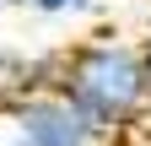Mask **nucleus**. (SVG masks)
I'll list each match as a JSON object with an SVG mask.
<instances>
[{"mask_svg":"<svg viewBox=\"0 0 151 146\" xmlns=\"http://www.w3.org/2000/svg\"><path fill=\"white\" fill-rule=\"evenodd\" d=\"M54 92H60L70 108L97 124L103 135H129L146 119V60L140 43L129 38H81L60 49V70H54Z\"/></svg>","mask_w":151,"mask_h":146,"instance_id":"obj_1","label":"nucleus"},{"mask_svg":"<svg viewBox=\"0 0 151 146\" xmlns=\"http://www.w3.org/2000/svg\"><path fill=\"white\" fill-rule=\"evenodd\" d=\"M0 146H113V135H103L60 92H38L0 114Z\"/></svg>","mask_w":151,"mask_h":146,"instance_id":"obj_2","label":"nucleus"},{"mask_svg":"<svg viewBox=\"0 0 151 146\" xmlns=\"http://www.w3.org/2000/svg\"><path fill=\"white\" fill-rule=\"evenodd\" d=\"M54 70H60V54L0 49V114L27 103V98H38V92H54Z\"/></svg>","mask_w":151,"mask_h":146,"instance_id":"obj_3","label":"nucleus"},{"mask_svg":"<svg viewBox=\"0 0 151 146\" xmlns=\"http://www.w3.org/2000/svg\"><path fill=\"white\" fill-rule=\"evenodd\" d=\"M22 6H32L38 16H76V11L97 6V0H22Z\"/></svg>","mask_w":151,"mask_h":146,"instance_id":"obj_4","label":"nucleus"},{"mask_svg":"<svg viewBox=\"0 0 151 146\" xmlns=\"http://www.w3.org/2000/svg\"><path fill=\"white\" fill-rule=\"evenodd\" d=\"M140 60H146V114H151V38L140 43Z\"/></svg>","mask_w":151,"mask_h":146,"instance_id":"obj_5","label":"nucleus"},{"mask_svg":"<svg viewBox=\"0 0 151 146\" xmlns=\"http://www.w3.org/2000/svg\"><path fill=\"white\" fill-rule=\"evenodd\" d=\"M0 6H11V0H0Z\"/></svg>","mask_w":151,"mask_h":146,"instance_id":"obj_6","label":"nucleus"}]
</instances>
